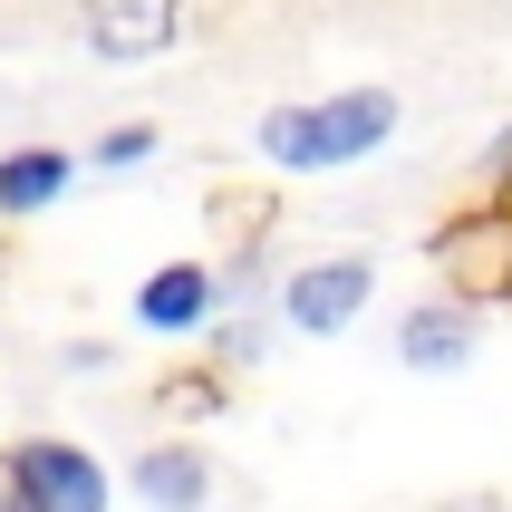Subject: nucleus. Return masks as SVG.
Listing matches in <instances>:
<instances>
[{"mask_svg":"<svg viewBox=\"0 0 512 512\" xmlns=\"http://www.w3.org/2000/svg\"><path fill=\"white\" fill-rule=\"evenodd\" d=\"M397 126V97L387 87H358V97H329V107H281L271 126H261V145H271V165H348V155H368L377 136Z\"/></svg>","mask_w":512,"mask_h":512,"instance_id":"f257e3e1","label":"nucleus"},{"mask_svg":"<svg viewBox=\"0 0 512 512\" xmlns=\"http://www.w3.org/2000/svg\"><path fill=\"white\" fill-rule=\"evenodd\" d=\"M435 281H445V300H464V310H484V300H512V213L493 203V213H455V223L426 242Z\"/></svg>","mask_w":512,"mask_h":512,"instance_id":"f03ea898","label":"nucleus"},{"mask_svg":"<svg viewBox=\"0 0 512 512\" xmlns=\"http://www.w3.org/2000/svg\"><path fill=\"white\" fill-rule=\"evenodd\" d=\"M10 484L39 493L49 512H107V474H97L78 445H58V435H39V445H20V455H10Z\"/></svg>","mask_w":512,"mask_h":512,"instance_id":"7ed1b4c3","label":"nucleus"},{"mask_svg":"<svg viewBox=\"0 0 512 512\" xmlns=\"http://www.w3.org/2000/svg\"><path fill=\"white\" fill-rule=\"evenodd\" d=\"M368 261H310L300 281L281 290V310H290V329H310V339H329V329H348V319L368 310Z\"/></svg>","mask_w":512,"mask_h":512,"instance_id":"20e7f679","label":"nucleus"},{"mask_svg":"<svg viewBox=\"0 0 512 512\" xmlns=\"http://www.w3.org/2000/svg\"><path fill=\"white\" fill-rule=\"evenodd\" d=\"M184 29V0H87V49L97 58H155Z\"/></svg>","mask_w":512,"mask_h":512,"instance_id":"39448f33","label":"nucleus"},{"mask_svg":"<svg viewBox=\"0 0 512 512\" xmlns=\"http://www.w3.org/2000/svg\"><path fill=\"white\" fill-rule=\"evenodd\" d=\"M397 358H406V368H426V377L464 368V358H474V310H464V300H426V310H406Z\"/></svg>","mask_w":512,"mask_h":512,"instance_id":"423d86ee","label":"nucleus"},{"mask_svg":"<svg viewBox=\"0 0 512 512\" xmlns=\"http://www.w3.org/2000/svg\"><path fill=\"white\" fill-rule=\"evenodd\" d=\"M136 319L145 329H203V319H213V271H203V261H165V271L136 290Z\"/></svg>","mask_w":512,"mask_h":512,"instance_id":"0eeeda50","label":"nucleus"},{"mask_svg":"<svg viewBox=\"0 0 512 512\" xmlns=\"http://www.w3.org/2000/svg\"><path fill=\"white\" fill-rule=\"evenodd\" d=\"M136 493L155 512H203V503H213V464H203L194 445H155V455L136 464Z\"/></svg>","mask_w":512,"mask_h":512,"instance_id":"6e6552de","label":"nucleus"},{"mask_svg":"<svg viewBox=\"0 0 512 512\" xmlns=\"http://www.w3.org/2000/svg\"><path fill=\"white\" fill-rule=\"evenodd\" d=\"M68 194V155H10L0 165V213H39Z\"/></svg>","mask_w":512,"mask_h":512,"instance_id":"1a4fd4ad","label":"nucleus"},{"mask_svg":"<svg viewBox=\"0 0 512 512\" xmlns=\"http://www.w3.org/2000/svg\"><path fill=\"white\" fill-rule=\"evenodd\" d=\"M145 155H155V126H116V136L97 145V165H107V174L116 165H145Z\"/></svg>","mask_w":512,"mask_h":512,"instance_id":"9d476101","label":"nucleus"},{"mask_svg":"<svg viewBox=\"0 0 512 512\" xmlns=\"http://www.w3.org/2000/svg\"><path fill=\"white\" fill-rule=\"evenodd\" d=\"M165 406H174V416H213V406H223V387H213V377H174Z\"/></svg>","mask_w":512,"mask_h":512,"instance_id":"9b49d317","label":"nucleus"},{"mask_svg":"<svg viewBox=\"0 0 512 512\" xmlns=\"http://www.w3.org/2000/svg\"><path fill=\"white\" fill-rule=\"evenodd\" d=\"M435 512H512V503H503V493H445Z\"/></svg>","mask_w":512,"mask_h":512,"instance_id":"f8f14e48","label":"nucleus"},{"mask_svg":"<svg viewBox=\"0 0 512 512\" xmlns=\"http://www.w3.org/2000/svg\"><path fill=\"white\" fill-rule=\"evenodd\" d=\"M0 512H49L39 493H20V484H0Z\"/></svg>","mask_w":512,"mask_h":512,"instance_id":"ddd939ff","label":"nucleus"},{"mask_svg":"<svg viewBox=\"0 0 512 512\" xmlns=\"http://www.w3.org/2000/svg\"><path fill=\"white\" fill-rule=\"evenodd\" d=\"M493 174H503V184H512V136H503V145H493Z\"/></svg>","mask_w":512,"mask_h":512,"instance_id":"4468645a","label":"nucleus"},{"mask_svg":"<svg viewBox=\"0 0 512 512\" xmlns=\"http://www.w3.org/2000/svg\"><path fill=\"white\" fill-rule=\"evenodd\" d=\"M503 213H512V184H503Z\"/></svg>","mask_w":512,"mask_h":512,"instance_id":"2eb2a0df","label":"nucleus"}]
</instances>
